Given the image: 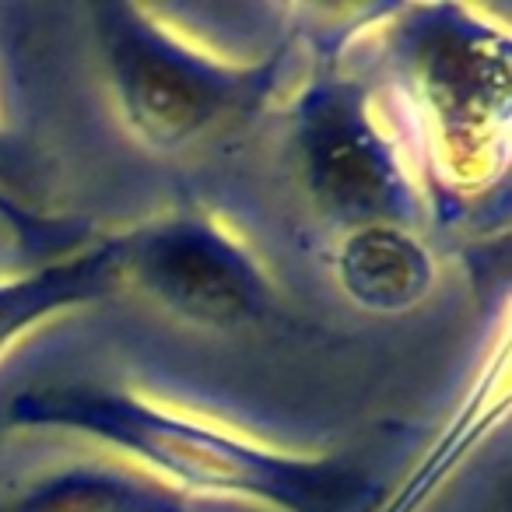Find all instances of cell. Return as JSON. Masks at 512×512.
Listing matches in <instances>:
<instances>
[{"label":"cell","instance_id":"1","mask_svg":"<svg viewBox=\"0 0 512 512\" xmlns=\"http://www.w3.org/2000/svg\"><path fill=\"white\" fill-rule=\"evenodd\" d=\"M8 425L85 435L148 463L172 484L281 512H365L376 502L372 477L344 456L281 453L88 379H50L18 390Z\"/></svg>","mask_w":512,"mask_h":512},{"label":"cell","instance_id":"2","mask_svg":"<svg viewBox=\"0 0 512 512\" xmlns=\"http://www.w3.org/2000/svg\"><path fill=\"white\" fill-rule=\"evenodd\" d=\"M99 50L127 127L148 148L183 151L239 123L274 92L281 57L225 64L186 46L137 4H102Z\"/></svg>","mask_w":512,"mask_h":512},{"label":"cell","instance_id":"3","mask_svg":"<svg viewBox=\"0 0 512 512\" xmlns=\"http://www.w3.org/2000/svg\"><path fill=\"white\" fill-rule=\"evenodd\" d=\"M407 25V64L456 176H484L505 151L509 43L460 8H418Z\"/></svg>","mask_w":512,"mask_h":512},{"label":"cell","instance_id":"4","mask_svg":"<svg viewBox=\"0 0 512 512\" xmlns=\"http://www.w3.org/2000/svg\"><path fill=\"white\" fill-rule=\"evenodd\" d=\"M120 278L200 327H242L271 306L260 264L204 214H172L123 232Z\"/></svg>","mask_w":512,"mask_h":512},{"label":"cell","instance_id":"5","mask_svg":"<svg viewBox=\"0 0 512 512\" xmlns=\"http://www.w3.org/2000/svg\"><path fill=\"white\" fill-rule=\"evenodd\" d=\"M299 155L313 197L351 228L400 225L414 214V190L400 151L383 134L369 92L355 81H323L299 106Z\"/></svg>","mask_w":512,"mask_h":512},{"label":"cell","instance_id":"6","mask_svg":"<svg viewBox=\"0 0 512 512\" xmlns=\"http://www.w3.org/2000/svg\"><path fill=\"white\" fill-rule=\"evenodd\" d=\"M120 281V235L78 246L25 278L0 281V355L50 316L106 299Z\"/></svg>","mask_w":512,"mask_h":512},{"label":"cell","instance_id":"7","mask_svg":"<svg viewBox=\"0 0 512 512\" xmlns=\"http://www.w3.org/2000/svg\"><path fill=\"white\" fill-rule=\"evenodd\" d=\"M337 278L351 302L372 313H404L428 295L435 278L428 249L400 225L351 228L337 253Z\"/></svg>","mask_w":512,"mask_h":512},{"label":"cell","instance_id":"8","mask_svg":"<svg viewBox=\"0 0 512 512\" xmlns=\"http://www.w3.org/2000/svg\"><path fill=\"white\" fill-rule=\"evenodd\" d=\"M0 512H190V505L176 488L151 477L67 467L4 502Z\"/></svg>","mask_w":512,"mask_h":512},{"label":"cell","instance_id":"9","mask_svg":"<svg viewBox=\"0 0 512 512\" xmlns=\"http://www.w3.org/2000/svg\"><path fill=\"white\" fill-rule=\"evenodd\" d=\"M0 214L11 221V225L18 228V232H39V239H46V235H53V225H46L43 218H32L29 211H25L22 204H15L11 197H4L0 193Z\"/></svg>","mask_w":512,"mask_h":512}]
</instances>
